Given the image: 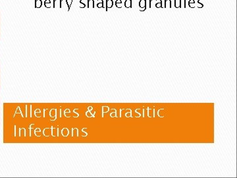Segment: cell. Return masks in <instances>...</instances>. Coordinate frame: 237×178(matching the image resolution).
Segmentation results:
<instances>
[{"label":"cell","instance_id":"obj_16","mask_svg":"<svg viewBox=\"0 0 237 178\" xmlns=\"http://www.w3.org/2000/svg\"><path fill=\"white\" fill-rule=\"evenodd\" d=\"M190 3H195V1L194 0H189L188 4H190Z\"/></svg>","mask_w":237,"mask_h":178},{"label":"cell","instance_id":"obj_13","mask_svg":"<svg viewBox=\"0 0 237 178\" xmlns=\"http://www.w3.org/2000/svg\"><path fill=\"white\" fill-rule=\"evenodd\" d=\"M80 3L82 5H80V8H84L85 7H86V5H85V3H83V0H80Z\"/></svg>","mask_w":237,"mask_h":178},{"label":"cell","instance_id":"obj_9","mask_svg":"<svg viewBox=\"0 0 237 178\" xmlns=\"http://www.w3.org/2000/svg\"><path fill=\"white\" fill-rule=\"evenodd\" d=\"M122 1L121 0H117L115 1V5L117 8H121L122 7Z\"/></svg>","mask_w":237,"mask_h":178},{"label":"cell","instance_id":"obj_2","mask_svg":"<svg viewBox=\"0 0 237 178\" xmlns=\"http://www.w3.org/2000/svg\"><path fill=\"white\" fill-rule=\"evenodd\" d=\"M157 115L158 116L160 117H163L165 116L166 115V111L165 110V109H159L158 111H157Z\"/></svg>","mask_w":237,"mask_h":178},{"label":"cell","instance_id":"obj_5","mask_svg":"<svg viewBox=\"0 0 237 178\" xmlns=\"http://www.w3.org/2000/svg\"><path fill=\"white\" fill-rule=\"evenodd\" d=\"M42 5V0H35V8H40Z\"/></svg>","mask_w":237,"mask_h":178},{"label":"cell","instance_id":"obj_18","mask_svg":"<svg viewBox=\"0 0 237 178\" xmlns=\"http://www.w3.org/2000/svg\"><path fill=\"white\" fill-rule=\"evenodd\" d=\"M157 3H162V1L161 0H156Z\"/></svg>","mask_w":237,"mask_h":178},{"label":"cell","instance_id":"obj_12","mask_svg":"<svg viewBox=\"0 0 237 178\" xmlns=\"http://www.w3.org/2000/svg\"><path fill=\"white\" fill-rule=\"evenodd\" d=\"M155 7L156 8H162V3H155Z\"/></svg>","mask_w":237,"mask_h":178},{"label":"cell","instance_id":"obj_14","mask_svg":"<svg viewBox=\"0 0 237 178\" xmlns=\"http://www.w3.org/2000/svg\"><path fill=\"white\" fill-rule=\"evenodd\" d=\"M201 1H202V0H198V3L199 4V5H198V8H202V7H203V3H201Z\"/></svg>","mask_w":237,"mask_h":178},{"label":"cell","instance_id":"obj_8","mask_svg":"<svg viewBox=\"0 0 237 178\" xmlns=\"http://www.w3.org/2000/svg\"><path fill=\"white\" fill-rule=\"evenodd\" d=\"M97 7L98 8H104V6H103V0H98V3H97Z\"/></svg>","mask_w":237,"mask_h":178},{"label":"cell","instance_id":"obj_3","mask_svg":"<svg viewBox=\"0 0 237 178\" xmlns=\"http://www.w3.org/2000/svg\"><path fill=\"white\" fill-rule=\"evenodd\" d=\"M113 5V0H106V9L105 11H108L109 8H111Z\"/></svg>","mask_w":237,"mask_h":178},{"label":"cell","instance_id":"obj_10","mask_svg":"<svg viewBox=\"0 0 237 178\" xmlns=\"http://www.w3.org/2000/svg\"><path fill=\"white\" fill-rule=\"evenodd\" d=\"M175 7L176 8H181V0L179 1V4L177 3V0H175Z\"/></svg>","mask_w":237,"mask_h":178},{"label":"cell","instance_id":"obj_17","mask_svg":"<svg viewBox=\"0 0 237 178\" xmlns=\"http://www.w3.org/2000/svg\"><path fill=\"white\" fill-rule=\"evenodd\" d=\"M151 1H152V0H150V3H149V5H149V7H150V8H151Z\"/></svg>","mask_w":237,"mask_h":178},{"label":"cell","instance_id":"obj_6","mask_svg":"<svg viewBox=\"0 0 237 178\" xmlns=\"http://www.w3.org/2000/svg\"><path fill=\"white\" fill-rule=\"evenodd\" d=\"M87 2H88V5H87L88 8H90L91 5H92V8L95 7V6H94V0H88Z\"/></svg>","mask_w":237,"mask_h":178},{"label":"cell","instance_id":"obj_11","mask_svg":"<svg viewBox=\"0 0 237 178\" xmlns=\"http://www.w3.org/2000/svg\"><path fill=\"white\" fill-rule=\"evenodd\" d=\"M44 5L46 8H50L51 7V1L50 0H46L44 1Z\"/></svg>","mask_w":237,"mask_h":178},{"label":"cell","instance_id":"obj_7","mask_svg":"<svg viewBox=\"0 0 237 178\" xmlns=\"http://www.w3.org/2000/svg\"><path fill=\"white\" fill-rule=\"evenodd\" d=\"M169 6V8H171V0H165V8H167Z\"/></svg>","mask_w":237,"mask_h":178},{"label":"cell","instance_id":"obj_15","mask_svg":"<svg viewBox=\"0 0 237 178\" xmlns=\"http://www.w3.org/2000/svg\"><path fill=\"white\" fill-rule=\"evenodd\" d=\"M195 3H190V4H188V6L190 7V8H194L195 7Z\"/></svg>","mask_w":237,"mask_h":178},{"label":"cell","instance_id":"obj_19","mask_svg":"<svg viewBox=\"0 0 237 178\" xmlns=\"http://www.w3.org/2000/svg\"><path fill=\"white\" fill-rule=\"evenodd\" d=\"M185 8H186V0H185Z\"/></svg>","mask_w":237,"mask_h":178},{"label":"cell","instance_id":"obj_1","mask_svg":"<svg viewBox=\"0 0 237 178\" xmlns=\"http://www.w3.org/2000/svg\"><path fill=\"white\" fill-rule=\"evenodd\" d=\"M139 7L140 8V11H144L146 9V0H140L139 2Z\"/></svg>","mask_w":237,"mask_h":178},{"label":"cell","instance_id":"obj_4","mask_svg":"<svg viewBox=\"0 0 237 178\" xmlns=\"http://www.w3.org/2000/svg\"><path fill=\"white\" fill-rule=\"evenodd\" d=\"M125 7L126 8H131L132 7V0H126L125 1Z\"/></svg>","mask_w":237,"mask_h":178}]
</instances>
